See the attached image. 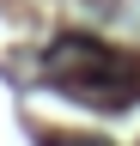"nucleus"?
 Here are the masks:
<instances>
[{"label": "nucleus", "instance_id": "f257e3e1", "mask_svg": "<svg viewBox=\"0 0 140 146\" xmlns=\"http://www.w3.org/2000/svg\"><path fill=\"white\" fill-rule=\"evenodd\" d=\"M43 73L67 98H79V104L128 110L140 98V67L128 55H116L110 43H98V36H55V43L43 49Z\"/></svg>", "mask_w": 140, "mask_h": 146}, {"label": "nucleus", "instance_id": "f03ea898", "mask_svg": "<svg viewBox=\"0 0 140 146\" xmlns=\"http://www.w3.org/2000/svg\"><path fill=\"white\" fill-rule=\"evenodd\" d=\"M43 146H110V140H79V134H49Z\"/></svg>", "mask_w": 140, "mask_h": 146}]
</instances>
